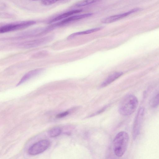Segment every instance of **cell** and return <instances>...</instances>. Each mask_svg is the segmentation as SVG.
<instances>
[{
  "label": "cell",
  "instance_id": "obj_1",
  "mask_svg": "<svg viewBox=\"0 0 159 159\" xmlns=\"http://www.w3.org/2000/svg\"><path fill=\"white\" fill-rule=\"evenodd\" d=\"M138 103L136 96L131 94H128L124 98L119 104V112L124 116L131 115L135 111Z\"/></svg>",
  "mask_w": 159,
  "mask_h": 159
},
{
  "label": "cell",
  "instance_id": "obj_2",
  "mask_svg": "<svg viewBox=\"0 0 159 159\" xmlns=\"http://www.w3.org/2000/svg\"><path fill=\"white\" fill-rule=\"evenodd\" d=\"M129 139V135L125 131H121L115 136L113 141V149L117 157H121L125 152Z\"/></svg>",
  "mask_w": 159,
  "mask_h": 159
},
{
  "label": "cell",
  "instance_id": "obj_3",
  "mask_svg": "<svg viewBox=\"0 0 159 159\" xmlns=\"http://www.w3.org/2000/svg\"><path fill=\"white\" fill-rule=\"evenodd\" d=\"M54 38L52 35H48L40 38L20 43L17 46L21 48H30L41 46L51 41Z\"/></svg>",
  "mask_w": 159,
  "mask_h": 159
},
{
  "label": "cell",
  "instance_id": "obj_4",
  "mask_svg": "<svg viewBox=\"0 0 159 159\" xmlns=\"http://www.w3.org/2000/svg\"><path fill=\"white\" fill-rule=\"evenodd\" d=\"M36 23L35 21L29 20L17 23L9 24L1 27L0 33H4L24 29Z\"/></svg>",
  "mask_w": 159,
  "mask_h": 159
},
{
  "label": "cell",
  "instance_id": "obj_5",
  "mask_svg": "<svg viewBox=\"0 0 159 159\" xmlns=\"http://www.w3.org/2000/svg\"><path fill=\"white\" fill-rule=\"evenodd\" d=\"M51 30L48 26L44 28H38L20 33L11 39H22L37 37L44 34Z\"/></svg>",
  "mask_w": 159,
  "mask_h": 159
},
{
  "label": "cell",
  "instance_id": "obj_6",
  "mask_svg": "<svg viewBox=\"0 0 159 159\" xmlns=\"http://www.w3.org/2000/svg\"><path fill=\"white\" fill-rule=\"evenodd\" d=\"M50 142L47 139L39 141L31 145L28 150V153L31 155L40 154L45 151L49 147Z\"/></svg>",
  "mask_w": 159,
  "mask_h": 159
},
{
  "label": "cell",
  "instance_id": "obj_7",
  "mask_svg": "<svg viewBox=\"0 0 159 159\" xmlns=\"http://www.w3.org/2000/svg\"><path fill=\"white\" fill-rule=\"evenodd\" d=\"M144 114V108H140L137 112L134 122L133 129V137L134 140L139 134Z\"/></svg>",
  "mask_w": 159,
  "mask_h": 159
},
{
  "label": "cell",
  "instance_id": "obj_8",
  "mask_svg": "<svg viewBox=\"0 0 159 159\" xmlns=\"http://www.w3.org/2000/svg\"><path fill=\"white\" fill-rule=\"evenodd\" d=\"M93 15V13H89L70 16L60 21L54 23L50 25L54 29L57 27L65 25L74 21L90 17Z\"/></svg>",
  "mask_w": 159,
  "mask_h": 159
},
{
  "label": "cell",
  "instance_id": "obj_9",
  "mask_svg": "<svg viewBox=\"0 0 159 159\" xmlns=\"http://www.w3.org/2000/svg\"><path fill=\"white\" fill-rule=\"evenodd\" d=\"M140 10V9L139 8H135L122 13L113 15L104 18L101 20V22L104 24L111 23L120 20Z\"/></svg>",
  "mask_w": 159,
  "mask_h": 159
},
{
  "label": "cell",
  "instance_id": "obj_10",
  "mask_svg": "<svg viewBox=\"0 0 159 159\" xmlns=\"http://www.w3.org/2000/svg\"><path fill=\"white\" fill-rule=\"evenodd\" d=\"M44 70L43 68H38L30 71L23 75L16 86L20 85L31 78L40 74Z\"/></svg>",
  "mask_w": 159,
  "mask_h": 159
},
{
  "label": "cell",
  "instance_id": "obj_11",
  "mask_svg": "<svg viewBox=\"0 0 159 159\" xmlns=\"http://www.w3.org/2000/svg\"><path fill=\"white\" fill-rule=\"evenodd\" d=\"M82 11V9H79L72 10L68 11L61 14L52 19L48 22V23L50 24L56 22L60 20H63L68 17L73 15L81 12Z\"/></svg>",
  "mask_w": 159,
  "mask_h": 159
},
{
  "label": "cell",
  "instance_id": "obj_12",
  "mask_svg": "<svg viewBox=\"0 0 159 159\" xmlns=\"http://www.w3.org/2000/svg\"><path fill=\"white\" fill-rule=\"evenodd\" d=\"M123 74L122 72H116L111 74L102 83L100 87L102 88L107 86L121 76Z\"/></svg>",
  "mask_w": 159,
  "mask_h": 159
},
{
  "label": "cell",
  "instance_id": "obj_13",
  "mask_svg": "<svg viewBox=\"0 0 159 159\" xmlns=\"http://www.w3.org/2000/svg\"><path fill=\"white\" fill-rule=\"evenodd\" d=\"M103 27H96L85 31H80L73 33L69 35L67 37L68 39H71L75 37L80 35H82L85 34H88L93 33L99 31L102 29Z\"/></svg>",
  "mask_w": 159,
  "mask_h": 159
},
{
  "label": "cell",
  "instance_id": "obj_14",
  "mask_svg": "<svg viewBox=\"0 0 159 159\" xmlns=\"http://www.w3.org/2000/svg\"><path fill=\"white\" fill-rule=\"evenodd\" d=\"M102 0H82L77 3L74 6L77 7H81L99 2Z\"/></svg>",
  "mask_w": 159,
  "mask_h": 159
},
{
  "label": "cell",
  "instance_id": "obj_15",
  "mask_svg": "<svg viewBox=\"0 0 159 159\" xmlns=\"http://www.w3.org/2000/svg\"><path fill=\"white\" fill-rule=\"evenodd\" d=\"M61 131V129L60 127H54L48 131V134L51 137H56L60 134Z\"/></svg>",
  "mask_w": 159,
  "mask_h": 159
},
{
  "label": "cell",
  "instance_id": "obj_16",
  "mask_svg": "<svg viewBox=\"0 0 159 159\" xmlns=\"http://www.w3.org/2000/svg\"><path fill=\"white\" fill-rule=\"evenodd\" d=\"M150 104L151 107L153 108L156 107L159 105V93L151 99Z\"/></svg>",
  "mask_w": 159,
  "mask_h": 159
},
{
  "label": "cell",
  "instance_id": "obj_17",
  "mask_svg": "<svg viewBox=\"0 0 159 159\" xmlns=\"http://www.w3.org/2000/svg\"><path fill=\"white\" fill-rule=\"evenodd\" d=\"M60 0H43L42 3L45 6L51 5Z\"/></svg>",
  "mask_w": 159,
  "mask_h": 159
},
{
  "label": "cell",
  "instance_id": "obj_18",
  "mask_svg": "<svg viewBox=\"0 0 159 159\" xmlns=\"http://www.w3.org/2000/svg\"><path fill=\"white\" fill-rule=\"evenodd\" d=\"M107 106L104 107L102 109H101L100 110H99L98 111H96V112L93 113V114H92L91 115H90L89 116L91 117L100 114V113L104 111H105V110L107 109Z\"/></svg>",
  "mask_w": 159,
  "mask_h": 159
},
{
  "label": "cell",
  "instance_id": "obj_19",
  "mask_svg": "<svg viewBox=\"0 0 159 159\" xmlns=\"http://www.w3.org/2000/svg\"><path fill=\"white\" fill-rule=\"evenodd\" d=\"M69 114V112L68 111H66L62 113L57 114L56 117L57 118H61L64 116H66Z\"/></svg>",
  "mask_w": 159,
  "mask_h": 159
},
{
  "label": "cell",
  "instance_id": "obj_20",
  "mask_svg": "<svg viewBox=\"0 0 159 159\" xmlns=\"http://www.w3.org/2000/svg\"><path fill=\"white\" fill-rule=\"evenodd\" d=\"M32 0L36 1V0Z\"/></svg>",
  "mask_w": 159,
  "mask_h": 159
}]
</instances>
